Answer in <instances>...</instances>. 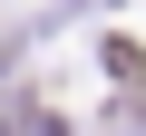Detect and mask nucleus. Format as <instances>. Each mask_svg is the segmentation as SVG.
I'll list each match as a JSON object with an SVG mask.
<instances>
[{
    "mask_svg": "<svg viewBox=\"0 0 146 136\" xmlns=\"http://www.w3.org/2000/svg\"><path fill=\"white\" fill-rule=\"evenodd\" d=\"M10 136H58V126H49V117H20V126H10Z\"/></svg>",
    "mask_w": 146,
    "mask_h": 136,
    "instance_id": "1",
    "label": "nucleus"
}]
</instances>
